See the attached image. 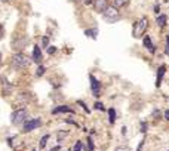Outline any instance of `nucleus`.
Masks as SVG:
<instances>
[{
	"mask_svg": "<svg viewBox=\"0 0 169 151\" xmlns=\"http://www.w3.org/2000/svg\"><path fill=\"white\" fill-rule=\"evenodd\" d=\"M30 64H31V59L24 53H15L11 59V67L13 70H24V68L30 67Z\"/></svg>",
	"mask_w": 169,
	"mask_h": 151,
	"instance_id": "1",
	"label": "nucleus"
},
{
	"mask_svg": "<svg viewBox=\"0 0 169 151\" xmlns=\"http://www.w3.org/2000/svg\"><path fill=\"white\" fill-rule=\"evenodd\" d=\"M147 27H148V19L146 17H142L141 19H138L135 24H134V30H132V36L135 39H141L144 33H146Z\"/></svg>",
	"mask_w": 169,
	"mask_h": 151,
	"instance_id": "2",
	"label": "nucleus"
},
{
	"mask_svg": "<svg viewBox=\"0 0 169 151\" xmlns=\"http://www.w3.org/2000/svg\"><path fill=\"white\" fill-rule=\"evenodd\" d=\"M28 117V113L25 108H19V110H17V111H13L12 113V116H11V122L13 126H21V124L27 120Z\"/></svg>",
	"mask_w": 169,
	"mask_h": 151,
	"instance_id": "3",
	"label": "nucleus"
},
{
	"mask_svg": "<svg viewBox=\"0 0 169 151\" xmlns=\"http://www.w3.org/2000/svg\"><path fill=\"white\" fill-rule=\"evenodd\" d=\"M102 17H104V19L107 21V23H117L119 19H120V13H119L117 8H114V6H108L107 11L102 13Z\"/></svg>",
	"mask_w": 169,
	"mask_h": 151,
	"instance_id": "4",
	"label": "nucleus"
},
{
	"mask_svg": "<svg viewBox=\"0 0 169 151\" xmlns=\"http://www.w3.org/2000/svg\"><path fill=\"white\" fill-rule=\"evenodd\" d=\"M89 80H90V90H92V95L100 96V92H101V84H100V82L95 78L94 74H89Z\"/></svg>",
	"mask_w": 169,
	"mask_h": 151,
	"instance_id": "5",
	"label": "nucleus"
},
{
	"mask_svg": "<svg viewBox=\"0 0 169 151\" xmlns=\"http://www.w3.org/2000/svg\"><path fill=\"white\" fill-rule=\"evenodd\" d=\"M40 124H42V120H40V118H30V120L25 122V124H24V132H31L34 129L40 128Z\"/></svg>",
	"mask_w": 169,
	"mask_h": 151,
	"instance_id": "6",
	"label": "nucleus"
},
{
	"mask_svg": "<svg viewBox=\"0 0 169 151\" xmlns=\"http://www.w3.org/2000/svg\"><path fill=\"white\" fill-rule=\"evenodd\" d=\"M94 8H95V11L98 13H104L108 8L107 0H94Z\"/></svg>",
	"mask_w": 169,
	"mask_h": 151,
	"instance_id": "7",
	"label": "nucleus"
},
{
	"mask_svg": "<svg viewBox=\"0 0 169 151\" xmlns=\"http://www.w3.org/2000/svg\"><path fill=\"white\" fill-rule=\"evenodd\" d=\"M42 50H40V46H34L33 49V61L36 62V64H40L42 62Z\"/></svg>",
	"mask_w": 169,
	"mask_h": 151,
	"instance_id": "8",
	"label": "nucleus"
},
{
	"mask_svg": "<svg viewBox=\"0 0 169 151\" xmlns=\"http://www.w3.org/2000/svg\"><path fill=\"white\" fill-rule=\"evenodd\" d=\"M165 73H166V67L165 65H162V67L159 68V71H157V77H156V86H160L162 84V80H163V76Z\"/></svg>",
	"mask_w": 169,
	"mask_h": 151,
	"instance_id": "9",
	"label": "nucleus"
},
{
	"mask_svg": "<svg viewBox=\"0 0 169 151\" xmlns=\"http://www.w3.org/2000/svg\"><path fill=\"white\" fill-rule=\"evenodd\" d=\"M144 46H146V48L150 50L151 53H154V52H156V48H154V45H153V42H151V39H150V36H146V37H144Z\"/></svg>",
	"mask_w": 169,
	"mask_h": 151,
	"instance_id": "10",
	"label": "nucleus"
},
{
	"mask_svg": "<svg viewBox=\"0 0 169 151\" xmlns=\"http://www.w3.org/2000/svg\"><path fill=\"white\" fill-rule=\"evenodd\" d=\"M58 113H74L70 107L67 105H61V107H56V108H54L52 110V114H58Z\"/></svg>",
	"mask_w": 169,
	"mask_h": 151,
	"instance_id": "11",
	"label": "nucleus"
},
{
	"mask_svg": "<svg viewBox=\"0 0 169 151\" xmlns=\"http://www.w3.org/2000/svg\"><path fill=\"white\" fill-rule=\"evenodd\" d=\"M156 23H157L159 27H163L165 24H166V15H159L157 19H156Z\"/></svg>",
	"mask_w": 169,
	"mask_h": 151,
	"instance_id": "12",
	"label": "nucleus"
},
{
	"mask_svg": "<svg viewBox=\"0 0 169 151\" xmlns=\"http://www.w3.org/2000/svg\"><path fill=\"white\" fill-rule=\"evenodd\" d=\"M128 2H129V0H113V6H114V8H122V6H125Z\"/></svg>",
	"mask_w": 169,
	"mask_h": 151,
	"instance_id": "13",
	"label": "nucleus"
},
{
	"mask_svg": "<svg viewBox=\"0 0 169 151\" xmlns=\"http://www.w3.org/2000/svg\"><path fill=\"white\" fill-rule=\"evenodd\" d=\"M108 116H110V123H114V122H116V110H114V108H110V110H108Z\"/></svg>",
	"mask_w": 169,
	"mask_h": 151,
	"instance_id": "14",
	"label": "nucleus"
},
{
	"mask_svg": "<svg viewBox=\"0 0 169 151\" xmlns=\"http://www.w3.org/2000/svg\"><path fill=\"white\" fill-rule=\"evenodd\" d=\"M48 139H49V135H45L42 139H40V142H39V147H40V150L42 148H45V145H46V142H48Z\"/></svg>",
	"mask_w": 169,
	"mask_h": 151,
	"instance_id": "15",
	"label": "nucleus"
},
{
	"mask_svg": "<svg viewBox=\"0 0 169 151\" xmlns=\"http://www.w3.org/2000/svg\"><path fill=\"white\" fill-rule=\"evenodd\" d=\"M25 43H27V39L21 40V42H17L13 48H15V49H23V48H24V45H25Z\"/></svg>",
	"mask_w": 169,
	"mask_h": 151,
	"instance_id": "16",
	"label": "nucleus"
},
{
	"mask_svg": "<svg viewBox=\"0 0 169 151\" xmlns=\"http://www.w3.org/2000/svg\"><path fill=\"white\" fill-rule=\"evenodd\" d=\"M84 34L89 36V37H92V39H96V30H86Z\"/></svg>",
	"mask_w": 169,
	"mask_h": 151,
	"instance_id": "17",
	"label": "nucleus"
},
{
	"mask_svg": "<svg viewBox=\"0 0 169 151\" xmlns=\"http://www.w3.org/2000/svg\"><path fill=\"white\" fill-rule=\"evenodd\" d=\"M43 74H45V67H43V65H39L37 71H36V76H37V77H40V76H43Z\"/></svg>",
	"mask_w": 169,
	"mask_h": 151,
	"instance_id": "18",
	"label": "nucleus"
},
{
	"mask_svg": "<svg viewBox=\"0 0 169 151\" xmlns=\"http://www.w3.org/2000/svg\"><path fill=\"white\" fill-rule=\"evenodd\" d=\"M67 136V132H58V142H62V138Z\"/></svg>",
	"mask_w": 169,
	"mask_h": 151,
	"instance_id": "19",
	"label": "nucleus"
},
{
	"mask_svg": "<svg viewBox=\"0 0 169 151\" xmlns=\"http://www.w3.org/2000/svg\"><path fill=\"white\" fill-rule=\"evenodd\" d=\"M114 151H131L129 147H126V145H122V147H117Z\"/></svg>",
	"mask_w": 169,
	"mask_h": 151,
	"instance_id": "20",
	"label": "nucleus"
},
{
	"mask_svg": "<svg viewBox=\"0 0 169 151\" xmlns=\"http://www.w3.org/2000/svg\"><path fill=\"white\" fill-rule=\"evenodd\" d=\"M88 150L94 151V142H92V139H90V138H88Z\"/></svg>",
	"mask_w": 169,
	"mask_h": 151,
	"instance_id": "21",
	"label": "nucleus"
},
{
	"mask_svg": "<svg viewBox=\"0 0 169 151\" xmlns=\"http://www.w3.org/2000/svg\"><path fill=\"white\" fill-rule=\"evenodd\" d=\"M73 151H82V142H80V141L76 142V145H74V150Z\"/></svg>",
	"mask_w": 169,
	"mask_h": 151,
	"instance_id": "22",
	"label": "nucleus"
},
{
	"mask_svg": "<svg viewBox=\"0 0 169 151\" xmlns=\"http://www.w3.org/2000/svg\"><path fill=\"white\" fill-rule=\"evenodd\" d=\"M165 53L169 55V36L166 37V46H165Z\"/></svg>",
	"mask_w": 169,
	"mask_h": 151,
	"instance_id": "23",
	"label": "nucleus"
},
{
	"mask_svg": "<svg viewBox=\"0 0 169 151\" xmlns=\"http://www.w3.org/2000/svg\"><path fill=\"white\" fill-rule=\"evenodd\" d=\"M42 43H43V48H46V46L49 45V39H48V37H43V39H42Z\"/></svg>",
	"mask_w": 169,
	"mask_h": 151,
	"instance_id": "24",
	"label": "nucleus"
},
{
	"mask_svg": "<svg viewBox=\"0 0 169 151\" xmlns=\"http://www.w3.org/2000/svg\"><path fill=\"white\" fill-rule=\"evenodd\" d=\"M146 130H147V124L142 122V123H141V132H142V133H146Z\"/></svg>",
	"mask_w": 169,
	"mask_h": 151,
	"instance_id": "25",
	"label": "nucleus"
},
{
	"mask_svg": "<svg viewBox=\"0 0 169 151\" xmlns=\"http://www.w3.org/2000/svg\"><path fill=\"white\" fill-rule=\"evenodd\" d=\"M95 108L96 110H104V107H102L101 102H95Z\"/></svg>",
	"mask_w": 169,
	"mask_h": 151,
	"instance_id": "26",
	"label": "nucleus"
},
{
	"mask_svg": "<svg viewBox=\"0 0 169 151\" xmlns=\"http://www.w3.org/2000/svg\"><path fill=\"white\" fill-rule=\"evenodd\" d=\"M55 52H56V48H54V46H52V48H48V53L52 55V53H55Z\"/></svg>",
	"mask_w": 169,
	"mask_h": 151,
	"instance_id": "27",
	"label": "nucleus"
},
{
	"mask_svg": "<svg viewBox=\"0 0 169 151\" xmlns=\"http://www.w3.org/2000/svg\"><path fill=\"white\" fill-rule=\"evenodd\" d=\"M79 104H80V105H82V107H83V110H84V111H89V110H88V107L84 105V104H83V102H82V101H79Z\"/></svg>",
	"mask_w": 169,
	"mask_h": 151,
	"instance_id": "28",
	"label": "nucleus"
},
{
	"mask_svg": "<svg viewBox=\"0 0 169 151\" xmlns=\"http://www.w3.org/2000/svg\"><path fill=\"white\" fill-rule=\"evenodd\" d=\"M153 116H154V117L157 118V116H160V111H157V110H154V111H153Z\"/></svg>",
	"mask_w": 169,
	"mask_h": 151,
	"instance_id": "29",
	"label": "nucleus"
},
{
	"mask_svg": "<svg viewBox=\"0 0 169 151\" xmlns=\"http://www.w3.org/2000/svg\"><path fill=\"white\" fill-rule=\"evenodd\" d=\"M142 145H144V139L141 141V144H140V147H138V150H136V151H141V150H142Z\"/></svg>",
	"mask_w": 169,
	"mask_h": 151,
	"instance_id": "30",
	"label": "nucleus"
},
{
	"mask_svg": "<svg viewBox=\"0 0 169 151\" xmlns=\"http://www.w3.org/2000/svg\"><path fill=\"white\" fill-rule=\"evenodd\" d=\"M165 118H166V120H169V110H166V111H165Z\"/></svg>",
	"mask_w": 169,
	"mask_h": 151,
	"instance_id": "31",
	"label": "nucleus"
},
{
	"mask_svg": "<svg viewBox=\"0 0 169 151\" xmlns=\"http://www.w3.org/2000/svg\"><path fill=\"white\" fill-rule=\"evenodd\" d=\"M84 3L86 5H90V3H94V0H84Z\"/></svg>",
	"mask_w": 169,
	"mask_h": 151,
	"instance_id": "32",
	"label": "nucleus"
},
{
	"mask_svg": "<svg viewBox=\"0 0 169 151\" xmlns=\"http://www.w3.org/2000/svg\"><path fill=\"white\" fill-rule=\"evenodd\" d=\"M59 148H61V147H59V145H56V147H55V148H52V150H51V151H58V150H59Z\"/></svg>",
	"mask_w": 169,
	"mask_h": 151,
	"instance_id": "33",
	"label": "nucleus"
},
{
	"mask_svg": "<svg viewBox=\"0 0 169 151\" xmlns=\"http://www.w3.org/2000/svg\"><path fill=\"white\" fill-rule=\"evenodd\" d=\"M159 11H160V8H159V6H156V8H154V12H156V13H159Z\"/></svg>",
	"mask_w": 169,
	"mask_h": 151,
	"instance_id": "34",
	"label": "nucleus"
},
{
	"mask_svg": "<svg viewBox=\"0 0 169 151\" xmlns=\"http://www.w3.org/2000/svg\"><path fill=\"white\" fill-rule=\"evenodd\" d=\"M73 2H76V3H79V2H82V0H73ZM84 2V0H83Z\"/></svg>",
	"mask_w": 169,
	"mask_h": 151,
	"instance_id": "35",
	"label": "nucleus"
},
{
	"mask_svg": "<svg viewBox=\"0 0 169 151\" xmlns=\"http://www.w3.org/2000/svg\"><path fill=\"white\" fill-rule=\"evenodd\" d=\"M0 65H2V55H0Z\"/></svg>",
	"mask_w": 169,
	"mask_h": 151,
	"instance_id": "36",
	"label": "nucleus"
},
{
	"mask_svg": "<svg viewBox=\"0 0 169 151\" xmlns=\"http://www.w3.org/2000/svg\"><path fill=\"white\" fill-rule=\"evenodd\" d=\"M2 2H9V0H2Z\"/></svg>",
	"mask_w": 169,
	"mask_h": 151,
	"instance_id": "37",
	"label": "nucleus"
},
{
	"mask_svg": "<svg viewBox=\"0 0 169 151\" xmlns=\"http://www.w3.org/2000/svg\"><path fill=\"white\" fill-rule=\"evenodd\" d=\"M0 31H2V25H0Z\"/></svg>",
	"mask_w": 169,
	"mask_h": 151,
	"instance_id": "38",
	"label": "nucleus"
},
{
	"mask_svg": "<svg viewBox=\"0 0 169 151\" xmlns=\"http://www.w3.org/2000/svg\"><path fill=\"white\" fill-rule=\"evenodd\" d=\"M0 84H2V78H0Z\"/></svg>",
	"mask_w": 169,
	"mask_h": 151,
	"instance_id": "39",
	"label": "nucleus"
}]
</instances>
